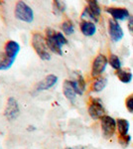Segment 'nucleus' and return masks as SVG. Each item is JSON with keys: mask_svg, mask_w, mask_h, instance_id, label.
<instances>
[{"mask_svg": "<svg viewBox=\"0 0 133 149\" xmlns=\"http://www.w3.org/2000/svg\"><path fill=\"white\" fill-rule=\"evenodd\" d=\"M46 42L49 50L59 56L63 55V46L68 44V40L65 35L61 32H57L52 28L46 29Z\"/></svg>", "mask_w": 133, "mask_h": 149, "instance_id": "f257e3e1", "label": "nucleus"}, {"mask_svg": "<svg viewBox=\"0 0 133 149\" xmlns=\"http://www.w3.org/2000/svg\"><path fill=\"white\" fill-rule=\"evenodd\" d=\"M32 46L37 55L40 57V59L44 61L51 60V54L49 52V48L47 46L46 38L43 37L42 34L38 32L34 33L32 36Z\"/></svg>", "mask_w": 133, "mask_h": 149, "instance_id": "f03ea898", "label": "nucleus"}, {"mask_svg": "<svg viewBox=\"0 0 133 149\" xmlns=\"http://www.w3.org/2000/svg\"><path fill=\"white\" fill-rule=\"evenodd\" d=\"M15 17L25 23H31L34 20L33 9L24 1H18L15 5Z\"/></svg>", "mask_w": 133, "mask_h": 149, "instance_id": "7ed1b4c3", "label": "nucleus"}, {"mask_svg": "<svg viewBox=\"0 0 133 149\" xmlns=\"http://www.w3.org/2000/svg\"><path fill=\"white\" fill-rule=\"evenodd\" d=\"M101 131L105 138H111L116 131V120L109 115H103L100 118Z\"/></svg>", "mask_w": 133, "mask_h": 149, "instance_id": "20e7f679", "label": "nucleus"}, {"mask_svg": "<svg viewBox=\"0 0 133 149\" xmlns=\"http://www.w3.org/2000/svg\"><path fill=\"white\" fill-rule=\"evenodd\" d=\"M20 114V109H19V103L14 97H9L7 100L6 107L4 109V116L9 121L15 120Z\"/></svg>", "mask_w": 133, "mask_h": 149, "instance_id": "39448f33", "label": "nucleus"}, {"mask_svg": "<svg viewBox=\"0 0 133 149\" xmlns=\"http://www.w3.org/2000/svg\"><path fill=\"white\" fill-rule=\"evenodd\" d=\"M88 114L93 119H100L104 115V107L100 98H91L88 105Z\"/></svg>", "mask_w": 133, "mask_h": 149, "instance_id": "423d86ee", "label": "nucleus"}, {"mask_svg": "<svg viewBox=\"0 0 133 149\" xmlns=\"http://www.w3.org/2000/svg\"><path fill=\"white\" fill-rule=\"evenodd\" d=\"M108 64V60L104 55L100 54L95 57L93 63V68H91V76L96 78V77H100V74L104 72Z\"/></svg>", "mask_w": 133, "mask_h": 149, "instance_id": "0eeeda50", "label": "nucleus"}, {"mask_svg": "<svg viewBox=\"0 0 133 149\" xmlns=\"http://www.w3.org/2000/svg\"><path fill=\"white\" fill-rule=\"evenodd\" d=\"M108 33H109V36L113 42H119L124 36L121 26L117 21L113 20V19H110L108 21Z\"/></svg>", "mask_w": 133, "mask_h": 149, "instance_id": "6e6552de", "label": "nucleus"}, {"mask_svg": "<svg viewBox=\"0 0 133 149\" xmlns=\"http://www.w3.org/2000/svg\"><path fill=\"white\" fill-rule=\"evenodd\" d=\"M58 83V77L55 74H51L46 76L43 80H41L37 85L35 86L36 92H43V91H48L52 88L56 84Z\"/></svg>", "mask_w": 133, "mask_h": 149, "instance_id": "1a4fd4ad", "label": "nucleus"}, {"mask_svg": "<svg viewBox=\"0 0 133 149\" xmlns=\"http://www.w3.org/2000/svg\"><path fill=\"white\" fill-rule=\"evenodd\" d=\"M107 13H109L113 20L121 21L129 18V11L126 8H121V7H108L105 9Z\"/></svg>", "mask_w": 133, "mask_h": 149, "instance_id": "9d476101", "label": "nucleus"}, {"mask_svg": "<svg viewBox=\"0 0 133 149\" xmlns=\"http://www.w3.org/2000/svg\"><path fill=\"white\" fill-rule=\"evenodd\" d=\"M19 52H20V45L16 41L9 40L4 45V53L11 59L15 60Z\"/></svg>", "mask_w": 133, "mask_h": 149, "instance_id": "9b49d317", "label": "nucleus"}, {"mask_svg": "<svg viewBox=\"0 0 133 149\" xmlns=\"http://www.w3.org/2000/svg\"><path fill=\"white\" fill-rule=\"evenodd\" d=\"M79 28H81V33H83L84 36H86V37H91V36H93L96 32L95 24L93 22H91V21H86V20L83 21V22L81 23V25H79Z\"/></svg>", "mask_w": 133, "mask_h": 149, "instance_id": "f8f14e48", "label": "nucleus"}, {"mask_svg": "<svg viewBox=\"0 0 133 149\" xmlns=\"http://www.w3.org/2000/svg\"><path fill=\"white\" fill-rule=\"evenodd\" d=\"M63 93H64L65 97L71 102H74L77 97V93L75 92L74 88L72 86L71 81H65L64 85H63Z\"/></svg>", "mask_w": 133, "mask_h": 149, "instance_id": "ddd939ff", "label": "nucleus"}, {"mask_svg": "<svg viewBox=\"0 0 133 149\" xmlns=\"http://www.w3.org/2000/svg\"><path fill=\"white\" fill-rule=\"evenodd\" d=\"M72 86L74 88L75 92L77 93V95H81L84 93V92L86 91V81H84V79L81 74H79L78 79L75 81H71Z\"/></svg>", "mask_w": 133, "mask_h": 149, "instance_id": "4468645a", "label": "nucleus"}, {"mask_svg": "<svg viewBox=\"0 0 133 149\" xmlns=\"http://www.w3.org/2000/svg\"><path fill=\"white\" fill-rule=\"evenodd\" d=\"M116 128L119 136H125L129 130V121L124 118H118L116 120Z\"/></svg>", "mask_w": 133, "mask_h": 149, "instance_id": "2eb2a0df", "label": "nucleus"}, {"mask_svg": "<svg viewBox=\"0 0 133 149\" xmlns=\"http://www.w3.org/2000/svg\"><path fill=\"white\" fill-rule=\"evenodd\" d=\"M14 59H11L9 58L4 52L0 53V71H6V70H9L13 65Z\"/></svg>", "mask_w": 133, "mask_h": 149, "instance_id": "dca6fc26", "label": "nucleus"}, {"mask_svg": "<svg viewBox=\"0 0 133 149\" xmlns=\"http://www.w3.org/2000/svg\"><path fill=\"white\" fill-rule=\"evenodd\" d=\"M116 76L121 83H124V84H128L130 83L133 78L132 76V73L130 72L129 69H120L116 71Z\"/></svg>", "mask_w": 133, "mask_h": 149, "instance_id": "f3484780", "label": "nucleus"}, {"mask_svg": "<svg viewBox=\"0 0 133 149\" xmlns=\"http://www.w3.org/2000/svg\"><path fill=\"white\" fill-rule=\"evenodd\" d=\"M106 85H107V80H106V78L98 77L93 84V91L94 93H100L101 91H103V88H105Z\"/></svg>", "mask_w": 133, "mask_h": 149, "instance_id": "a211bd4d", "label": "nucleus"}, {"mask_svg": "<svg viewBox=\"0 0 133 149\" xmlns=\"http://www.w3.org/2000/svg\"><path fill=\"white\" fill-rule=\"evenodd\" d=\"M88 7L89 8V10L93 12V14L95 16L96 18L100 19V7L98 5V2L95 1V0H89L88 1Z\"/></svg>", "mask_w": 133, "mask_h": 149, "instance_id": "6ab92c4d", "label": "nucleus"}, {"mask_svg": "<svg viewBox=\"0 0 133 149\" xmlns=\"http://www.w3.org/2000/svg\"><path fill=\"white\" fill-rule=\"evenodd\" d=\"M108 63H109V65L112 67L113 69L116 70V71L121 69V66H122L121 61H120L119 57L116 56V55L111 54L109 56V59H108Z\"/></svg>", "mask_w": 133, "mask_h": 149, "instance_id": "aec40b11", "label": "nucleus"}, {"mask_svg": "<svg viewBox=\"0 0 133 149\" xmlns=\"http://www.w3.org/2000/svg\"><path fill=\"white\" fill-rule=\"evenodd\" d=\"M62 30L63 32L65 33L66 35L70 36L72 35V33L75 32V27H74V24L71 20H66L62 23Z\"/></svg>", "mask_w": 133, "mask_h": 149, "instance_id": "412c9836", "label": "nucleus"}, {"mask_svg": "<svg viewBox=\"0 0 133 149\" xmlns=\"http://www.w3.org/2000/svg\"><path fill=\"white\" fill-rule=\"evenodd\" d=\"M66 10V4L62 1H57L55 0L53 2V11H54L55 14L59 15V14H62L63 12H65Z\"/></svg>", "mask_w": 133, "mask_h": 149, "instance_id": "4be33fe9", "label": "nucleus"}, {"mask_svg": "<svg viewBox=\"0 0 133 149\" xmlns=\"http://www.w3.org/2000/svg\"><path fill=\"white\" fill-rule=\"evenodd\" d=\"M84 18H89L91 20L94 21V22H98V20H100V19L96 18L95 16L93 15V12L89 10V8H88V6H86V8H84V12L81 13V19H84Z\"/></svg>", "mask_w": 133, "mask_h": 149, "instance_id": "5701e85b", "label": "nucleus"}, {"mask_svg": "<svg viewBox=\"0 0 133 149\" xmlns=\"http://www.w3.org/2000/svg\"><path fill=\"white\" fill-rule=\"evenodd\" d=\"M130 141H131V136L128 135V134L125 136H119V143L121 144L122 147H127Z\"/></svg>", "mask_w": 133, "mask_h": 149, "instance_id": "b1692460", "label": "nucleus"}, {"mask_svg": "<svg viewBox=\"0 0 133 149\" xmlns=\"http://www.w3.org/2000/svg\"><path fill=\"white\" fill-rule=\"evenodd\" d=\"M125 105H126V109L129 112L133 113V95H129L126 100H125Z\"/></svg>", "mask_w": 133, "mask_h": 149, "instance_id": "393cba45", "label": "nucleus"}, {"mask_svg": "<svg viewBox=\"0 0 133 149\" xmlns=\"http://www.w3.org/2000/svg\"><path fill=\"white\" fill-rule=\"evenodd\" d=\"M127 27H128V30H129V32L133 34V16L129 17V20H128V24H127Z\"/></svg>", "mask_w": 133, "mask_h": 149, "instance_id": "a878e982", "label": "nucleus"}, {"mask_svg": "<svg viewBox=\"0 0 133 149\" xmlns=\"http://www.w3.org/2000/svg\"><path fill=\"white\" fill-rule=\"evenodd\" d=\"M35 127L34 126H29V128H28V130H35Z\"/></svg>", "mask_w": 133, "mask_h": 149, "instance_id": "bb28decb", "label": "nucleus"}, {"mask_svg": "<svg viewBox=\"0 0 133 149\" xmlns=\"http://www.w3.org/2000/svg\"><path fill=\"white\" fill-rule=\"evenodd\" d=\"M66 149H78V148H72V147H69V148H66ZM79 149H84L83 147H79Z\"/></svg>", "mask_w": 133, "mask_h": 149, "instance_id": "cd10ccee", "label": "nucleus"}, {"mask_svg": "<svg viewBox=\"0 0 133 149\" xmlns=\"http://www.w3.org/2000/svg\"><path fill=\"white\" fill-rule=\"evenodd\" d=\"M1 4H3V2H2V1H0V5H1Z\"/></svg>", "mask_w": 133, "mask_h": 149, "instance_id": "c85d7f7f", "label": "nucleus"}]
</instances>
